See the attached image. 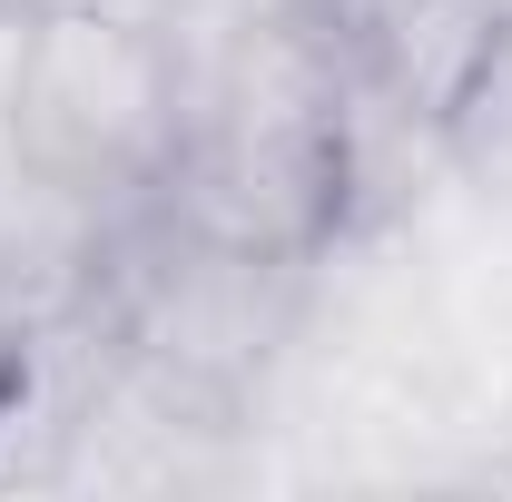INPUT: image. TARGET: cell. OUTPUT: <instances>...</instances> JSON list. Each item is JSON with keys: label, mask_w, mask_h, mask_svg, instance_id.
Returning <instances> with one entry per match:
<instances>
[{"label": "cell", "mask_w": 512, "mask_h": 502, "mask_svg": "<svg viewBox=\"0 0 512 502\" xmlns=\"http://www.w3.org/2000/svg\"><path fill=\"white\" fill-rule=\"evenodd\" d=\"M355 188H365V109L316 50V30L276 20L227 60L217 89H197L158 217L197 247L296 276L355 227Z\"/></svg>", "instance_id": "6da1fadb"}, {"label": "cell", "mask_w": 512, "mask_h": 502, "mask_svg": "<svg viewBox=\"0 0 512 502\" xmlns=\"http://www.w3.org/2000/svg\"><path fill=\"white\" fill-rule=\"evenodd\" d=\"M188 50L128 0H30L0 69V148L69 217L158 207L188 148Z\"/></svg>", "instance_id": "7a4b0ae2"}, {"label": "cell", "mask_w": 512, "mask_h": 502, "mask_svg": "<svg viewBox=\"0 0 512 502\" xmlns=\"http://www.w3.org/2000/svg\"><path fill=\"white\" fill-rule=\"evenodd\" d=\"M296 20L316 30V50L335 60L365 119H394L444 148L453 99L473 89L512 0H296Z\"/></svg>", "instance_id": "3957f363"}, {"label": "cell", "mask_w": 512, "mask_h": 502, "mask_svg": "<svg viewBox=\"0 0 512 502\" xmlns=\"http://www.w3.org/2000/svg\"><path fill=\"white\" fill-rule=\"evenodd\" d=\"M444 158H453L483 197H503V207H512V20L493 30V50H483V69H473V89L453 99Z\"/></svg>", "instance_id": "277c9868"}, {"label": "cell", "mask_w": 512, "mask_h": 502, "mask_svg": "<svg viewBox=\"0 0 512 502\" xmlns=\"http://www.w3.org/2000/svg\"><path fill=\"white\" fill-rule=\"evenodd\" d=\"M40 335H30V306H20V286L0 276V434L20 424V404H30V375H40V355H30Z\"/></svg>", "instance_id": "5b68a950"}]
</instances>
